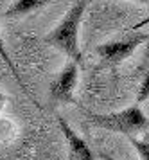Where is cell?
<instances>
[{
    "instance_id": "6da1fadb",
    "label": "cell",
    "mask_w": 149,
    "mask_h": 160,
    "mask_svg": "<svg viewBox=\"0 0 149 160\" xmlns=\"http://www.w3.org/2000/svg\"><path fill=\"white\" fill-rule=\"evenodd\" d=\"M90 2L92 0H77L65 13L61 22L57 23L50 32H47L43 36V43H47L50 47L57 49V51H61L67 58L76 61L77 65L83 59L81 47H79V25H81V20H83L85 11Z\"/></svg>"
},
{
    "instance_id": "7a4b0ae2",
    "label": "cell",
    "mask_w": 149,
    "mask_h": 160,
    "mask_svg": "<svg viewBox=\"0 0 149 160\" xmlns=\"http://www.w3.org/2000/svg\"><path fill=\"white\" fill-rule=\"evenodd\" d=\"M85 115L95 126L112 133L126 135L128 138L137 137L140 131L149 130V117L140 108V104H133V106H128L119 112H110V113H93V112L85 110Z\"/></svg>"
},
{
    "instance_id": "3957f363",
    "label": "cell",
    "mask_w": 149,
    "mask_h": 160,
    "mask_svg": "<svg viewBox=\"0 0 149 160\" xmlns=\"http://www.w3.org/2000/svg\"><path fill=\"white\" fill-rule=\"evenodd\" d=\"M147 42H149V32H131L126 38L101 43L97 47V54L110 67H117L121 65L124 59H128L138 47H142Z\"/></svg>"
},
{
    "instance_id": "277c9868",
    "label": "cell",
    "mask_w": 149,
    "mask_h": 160,
    "mask_svg": "<svg viewBox=\"0 0 149 160\" xmlns=\"http://www.w3.org/2000/svg\"><path fill=\"white\" fill-rule=\"evenodd\" d=\"M79 79V65L76 61L68 59L63 65V68L56 74V78L49 85V95L52 102H61V104H72L76 102L74 92L77 87Z\"/></svg>"
},
{
    "instance_id": "5b68a950",
    "label": "cell",
    "mask_w": 149,
    "mask_h": 160,
    "mask_svg": "<svg viewBox=\"0 0 149 160\" xmlns=\"http://www.w3.org/2000/svg\"><path fill=\"white\" fill-rule=\"evenodd\" d=\"M57 124H59V130H61L65 140L68 144V151H70L72 160H95L92 148L85 142V138H81L74 131V128L65 121V117L57 115Z\"/></svg>"
},
{
    "instance_id": "8992f818",
    "label": "cell",
    "mask_w": 149,
    "mask_h": 160,
    "mask_svg": "<svg viewBox=\"0 0 149 160\" xmlns=\"http://www.w3.org/2000/svg\"><path fill=\"white\" fill-rule=\"evenodd\" d=\"M52 2H56V0H14L7 8L6 16L7 18H20V16L31 15L42 8H47Z\"/></svg>"
},
{
    "instance_id": "52a82bcc",
    "label": "cell",
    "mask_w": 149,
    "mask_h": 160,
    "mask_svg": "<svg viewBox=\"0 0 149 160\" xmlns=\"http://www.w3.org/2000/svg\"><path fill=\"white\" fill-rule=\"evenodd\" d=\"M0 58H2V61H4L7 67H9V70L13 72V76H14V79H16V83H18V85H20V87L29 94V90H27V87H25V83L22 81L20 74H18V68H16V65L13 63V59H11V56H9V52H7V49H6V43H4V40H2V34H0Z\"/></svg>"
},
{
    "instance_id": "ba28073f",
    "label": "cell",
    "mask_w": 149,
    "mask_h": 160,
    "mask_svg": "<svg viewBox=\"0 0 149 160\" xmlns=\"http://www.w3.org/2000/svg\"><path fill=\"white\" fill-rule=\"evenodd\" d=\"M129 142L135 148L137 155L140 160H149V138H137L129 137Z\"/></svg>"
},
{
    "instance_id": "9c48e42d",
    "label": "cell",
    "mask_w": 149,
    "mask_h": 160,
    "mask_svg": "<svg viewBox=\"0 0 149 160\" xmlns=\"http://www.w3.org/2000/svg\"><path fill=\"white\" fill-rule=\"evenodd\" d=\"M149 99V68L144 74V79L138 87V94H137V104H142L144 101Z\"/></svg>"
},
{
    "instance_id": "30bf717a",
    "label": "cell",
    "mask_w": 149,
    "mask_h": 160,
    "mask_svg": "<svg viewBox=\"0 0 149 160\" xmlns=\"http://www.w3.org/2000/svg\"><path fill=\"white\" fill-rule=\"evenodd\" d=\"M6 101H7V97L0 92V113H2V110H4V106H6Z\"/></svg>"
},
{
    "instance_id": "8fae6325",
    "label": "cell",
    "mask_w": 149,
    "mask_h": 160,
    "mask_svg": "<svg viewBox=\"0 0 149 160\" xmlns=\"http://www.w3.org/2000/svg\"><path fill=\"white\" fill-rule=\"evenodd\" d=\"M101 158L102 160H115L113 157H110V155H106V153H101Z\"/></svg>"
},
{
    "instance_id": "7c38bea8",
    "label": "cell",
    "mask_w": 149,
    "mask_h": 160,
    "mask_svg": "<svg viewBox=\"0 0 149 160\" xmlns=\"http://www.w3.org/2000/svg\"><path fill=\"white\" fill-rule=\"evenodd\" d=\"M128 2H138V4H149V0H128Z\"/></svg>"
}]
</instances>
